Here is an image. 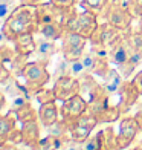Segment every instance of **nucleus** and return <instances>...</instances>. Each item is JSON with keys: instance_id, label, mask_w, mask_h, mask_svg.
Masks as SVG:
<instances>
[{"instance_id": "nucleus-1", "label": "nucleus", "mask_w": 142, "mask_h": 150, "mask_svg": "<svg viewBox=\"0 0 142 150\" xmlns=\"http://www.w3.org/2000/svg\"><path fill=\"white\" fill-rule=\"evenodd\" d=\"M38 28L37 16H35V6L31 5H20L12 11V14L6 18V22L2 25V31L8 37L9 42L14 40L26 32L35 34Z\"/></svg>"}, {"instance_id": "nucleus-2", "label": "nucleus", "mask_w": 142, "mask_h": 150, "mask_svg": "<svg viewBox=\"0 0 142 150\" xmlns=\"http://www.w3.org/2000/svg\"><path fill=\"white\" fill-rule=\"evenodd\" d=\"M22 77L25 78V86L29 92L35 93L37 91L43 89V87L49 83L51 74L46 67V63L41 60L38 61H29L25 66L22 72Z\"/></svg>"}, {"instance_id": "nucleus-3", "label": "nucleus", "mask_w": 142, "mask_h": 150, "mask_svg": "<svg viewBox=\"0 0 142 150\" xmlns=\"http://www.w3.org/2000/svg\"><path fill=\"white\" fill-rule=\"evenodd\" d=\"M103 12H104L105 22L109 25H112L113 28H116L119 31H127L131 28V22L134 17L130 14L127 5L122 3L121 0H113V2H110Z\"/></svg>"}, {"instance_id": "nucleus-4", "label": "nucleus", "mask_w": 142, "mask_h": 150, "mask_svg": "<svg viewBox=\"0 0 142 150\" xmlns=\"http://www.w3.org/2000/svg\"><path fill=\"white\" fill-rule=\"evenodd\" d=\"M98 26H99L98 14L84 9L83 12H77V14L72 17V20L66 26V31L78 32L79 35H83L87 40H90L92 35L95 34V31L98 29Z\"/></svg>"}, {"instance_id": "nucleus-5", "label": "nucleus", "mask_w": 142, "mask_h": 150, "mask_svg": "<svg viewBox=\"0 0 142 150\" xmlns=\"http://www.w3.org/2000/svg\"><path fill=\"white\" fill-rule=\"evenodd\" d=\"M61 40H63V46H61L63 57L69 61L81 58V55L86 52V45L89 42L86 37L79 35L78 32H73V31H66Z\"/></svg>"}, {"instance_id": "nucleus-6", "label": "nucleus", "mask_w": 142, "mask_h": 150, "mask_svg": "<svg viewBox=\"0 0 142 150\" xmlns=\"http://www.w3.org/2000/svg\"><path fill=\"white\" fill-rule=\"evenodd\" d=\"M87 110H89V101H86L83 95L78 93L75 97L63 101L61 107H60V117L66 124H72Z\"/></svg>"}, {"instance_id": "nucleus-7", "label": "nucleus", "mask_w": 142, "mask_h": 150, "mask_svg": "<svg viewBox=\"0 0 142 150\" xmlns=\"http://www.w3.org/2000/svg\"><path fill=\"white\" fill-rule=\"evenodd\" d=\"M52 89L55 92L57 100L63 103V101L75 97L81 92V83L79 78H75L72 75H63V77H58L55 80V84Z\"/></svg>"}, {"instance_id": "nucleus-8", "label": "nucleus", "mask_w": 142, "mask_h": 150, "mask_svg": "<svg viewBox=\"0 0 142 150\" xmlns=\"http://www.w3.org/2000/svg\"><path fill=\"white\" fill-rule=\"evenodd\" d=\"M139 132H141V126L136 117H125L121 120L119 130H118V142L121 150L130 147V144L134 141Z\"/></svg>"}, {"instance_id": "nucleus-9", "label": "nucleus", "mask_w": 142, "mask_h": 150, "mask_svg": "<svg viewBox=\"0 0 142 150\" xmlns=\"http://www.w3.org/2000/svg\"><path fill=\"white\" fill-rule=\"evenodd\" d=\"M67 8L53 5L52 2L49 3H40L35 6V16H37V23H51V22H58L64 26V17H66Z\"/></svg>"}, {"instance_id": "nucleus-10", "label": "nucleus", "mask_w": 142, "mask_h": 150, "mask_svg": "<svg viewBox=\"0 0 142 150\" xmlns=\"http://www.w3.org/2000/svg\"><path fill=\"white\" fill-rule=\"evenodd\" d=\"M141 97V93L138 91V87L133 84L131 80H125L121 89L118 91V106L121 109V113L128 112L130 109L138 103V100Z\"/></svg>"}, {"instance_id": "nucleus-11", "label": "nucleus", "mask_w": 142, "mask_h": 150, "mask_svg": "<svg viewBox=\"0 0 142 150\" xmlns=\"http://www.w3.org/2000/svg\"><path fill=\"white\" fill-rule=\"evenodd\" d=\"M121 32H124V31H119L116 28H113L112 25L109 23H104V25H99L98 26V29L95 31V34L92 35L90 38V43L93 46H112L116 40L122 35Z\"/></svg>"}, {"instance_id": "nucleus-12", "label": "nucleus", "mask_w": 142, "mask_h": 150, "mask_svg": "<svg viewBox=\"0 0 142 150\" xmlns=\"http://www.w3.org/2000/svg\"><path fill=\"white\" fill-rule=\"evenodd\" d=\"M109 49H110L109 61L115 67L122 64L124 61H127L128 58H130V54H131V47H130V45H128L125 35H121L112 46H109Z\"/></svg>"}, {"instance_id": "nucleus-13", "label": "nucleus", "mask_w": 142, "mask_h": 150, "mask_svg": "<svg viewBox=\"0 0 142 150\" xmlns=\"http://www.w3.org/2000/svg\"><path fill=\"white\" fill-rule=\"evenodd\" d=\"M22 135H23V144L29 146L32 149L38 147V142L41 141V133H40V121L32 120L22 122Z\"/></svg>"}, {"instance_id": "nucleus-14", "label": "nucleus", "mask_w": 142, "mask_h": 150, "mask_svg": "<svg viewBox=\"0 0 142 150\" xmlns=\"http://www.w3.org/2000/svg\"><path fill=\"white\" fill-rule=\"evenodd\" d=\"M12 43H14V49H15V52L20 54V55L29 57L31 54H35L37 40L34 38V34H32V32L22 34V35H18Z\"/></svg>"}, {"instance_id": "nucleus-15", "label": "nucleus", "mask_w": 142, "mask_h": 150, "mask_svg": "<svg viewBox=\"0 0 142 150\" xmlns=\"http://www.w3.org/2000/svg\"><path fill=\"white\" fill-rule=\"evenodd\" d=\"M60 117V107L53 103H46V104H40L38 109V121L40 124L44 126V127H49L52 126L53 122L58 121Z\"/></svg>"}, {"instance_id": "nucleus-16", "label": "nucleus", "mask_w": 142, "mask_h": 150, "mask_svg": "<svg viewBox=\"0 0 142 150\" xmlns=\"http://www.w3.org/2000/svg\"><path fill=\"white\" fill-rule=\"evenodd\" d=\"M37 34H40L41 37L47 38V40H57L63 38V35L66 34V28L58 23V22H51V23H43V25H38L37 28Z\"/></svg>"}, {"instance_id": "nucleus-17", "label": "nucleus", "mask_w": 142, "mask_h": 150, "mask_svg": "<svg viewBox=\"0 0 142 150\" xmlns=\"http://www.w3.org/2000/svg\"><path fill=\"white\" fill-rule=\"evenodd\" d=\"M35 54L40 60H43L44 63H47L52 55L57 54V45L53 40H47L44 37H41L40 40H37V47H35Z\"/></svg>"}, {"instance_id": "nucleus-18", "label": "nucleus", "mask_w": 142, "mask_h": 150, "mask_svg": "<svg viewBox=\"0 0 142 150\" xmlns=\"http://www.w3.org/2000/svg\"><path fill=\"white\" fill-rule=\"evenodd\" d=\"M12 115L14 113L11 110L8 115H0V144L8 142L11 138V133L15 129V120L17 118H14Z\"/></svg>"}, {"instance_id": "nucleus-19", "label": "nucleus", "mask_w": 142, "mask_h": 150, "mask_svg": "<svg viewBox=\"0 0 142 150\" xmlns=\"http://www.w3.org/2000/svg\"><path fill=\"white\" fill-rule=\"evenodd\" d=\"M104 81V86H105V89H107V92L109 93H118V91L121 89V86H122V83H124V78H122V75L119 74V71L116 69V67H110V71H109V74L105 75V78L103 80Z\"/></svg>"}, {"instance_id": "nucleus-20", "label": "nucleus", "mask_w": 142, "mask_h": 150, "mask_svg": "<svg viewBox=\"0 0 142 150\" xmlns=\"http://www.w3.org/2000/svg\"><path fill=\"white\" fill-rule=\"evenodd\" d=\"M47 129V135L53 136V138H58V139H69L70 136L69 135V127H67V124L63 121V120H58L57 122H53L52 126L46 127Z\"/></svg>"}, {"instance_id": "nucleus-21", "label": "nucleus", "mask_w": 142, "mask_h": 150, "mask_svg": "<svg viewBox=\"0 0 142 150\" xmlns=\"http://www.w3.org/2000/svg\"><path fill=\"white\" fill-rule=\"evenodd\" d=\"M67 127H69V136H70L72 139L78 141V142H84L92 135V130H89V129H86L83 126L77 124V122L67 124Z\"/></svg>"}, {"instance_id": "nucleus-22", "label": "nucleus", "mask_w": 142, "mask_h": 150, "mask_svg": "<svg viewBox=\"0 0 142 150\" xmlns=\"http://www.w3.org/2000/svg\"><path fill=\"white\" fill-rule=\"evenodd\" d=\"M84 150H104V130L98 132L96 135H90L83 142Z\"/></svg>"}, {"instance_id": "nucleus-23", "label": "nucleus", "mask_w": 142, "mask_h": 150, "mask_svg": "<svg viewBox=\"0 0 142 150\" xmlns=\"http://www.w3.org/2000/svg\"><path fill=\"white\" fill-rule=\"evenodd\" d=\"M12 112V110H11ZM14 115L17 121L20 122H26V121H32V120H38V112L34 110V107L31 104H26L23 107L17 109V110H14Z\"/></svg>"}, {"instance_id": "nucleus-24", "label": "nucleus", "mask_w": 142, "mask_h": 150, "mask_svg": "<svg viewBox=\"0 0 142 150\" xmlns=\"http://www.w3.org/2000/svg\"><path fill=\"white\" fill-rule=\"evenodd\" d=\"M104 150H121L118 142V133H115L112 126L104 129Z\"/></svg>"}, {"instance_id": "nucleus-25", "label": "nucleus", "mask_w": 142, "mask_h": 150, "mask_svg": "<svg viewBox=\"0 0 142 150\" xmlns=\"http://www.w3.org/2000/svg\"><path fill=\"white\" fill-rule=\"evenodd\" d=\"M79 83H81V95H92V92L96 89L98 87V84L99 83H96V81H95V78H93V75L92 74H84L83 77L79 78Z\"/></svg>"}, {"instance_id": "nucleus-26", "label": "nucleus", "mask_w": 142, "mask_h": 150, "mask_svg": "<svg viewBox=\"0 0 142 150\" xmlns=\"http://www.w3.org/2000/svg\"><path fill=\"white\" fill-rule=\"evenodd\" d=\"M110 3V0H81V5H83V8L87 9V11H92L95 14H99V12H103L107 5Z\"/></svg>"}, {"instance_id": "nucleus-27", "label": "nucleus", "mask_w": 142, "mask_h": 150, "mask_svg": "<svg viewBox=\"0 0 142 150\" xmlns=\"http://www.w3.org/2000/svg\"><path fill=\"white\" fill-rule=\"evenodd\" d=\"M77 124H79V126H83V127H86V129H89V130H95V129L98 127V124H99V121H98V118L95 117V115L92 113V112H84L81 117L75 121Z\"/></svg>"}, {"instance_id": "nucleus-28", "label": "nucleus", "mask_w": 142, "mask_h": 150, "mask_svg": "<svg viewBox=\"0 0 142 150\" xmlns=\"http://www.w3.org/2000/svg\"><path fill=\"white\" fill-rule=\"evenodd\" d=\"M15 8V0H0V25L6 22V18L12 14Z\"/></svg>"}, {"instance_id": "nucleus-29", "label": "nucleus", "mask_w": 142, "mask_h": 150, "mask_svg": "<svg viewBox=\"0 0 142 150\" xmlns=\"http://www.w3.org/2000/svg\"><path fill=\"white\" fill-rule=\"evenodd\" d=\"M136 67L138 66L134 63H131L130 60H127V61H124L122 64L116 66V69L119 71L121 75H122L124 80H133V77L136 75Z\"/></svg>"}, {"instance_id": "nucleus-30", "label": "nucleus", "mask_w": 142, "mask_h": 150, "mask_svg": "<svg viewBox=\"0 0 142 150\" xmlns=\"http://www.w3.org/2000/svg\"><path fill=\"white\" fill-rule=\"evenodd\" d=\"M35 100L40 104H46V103H53V101H57V97H55L53 89H44L43 87V89L35 92Z\"/></svg>"}, {"instance_id": "nucleus-31", "label": "nucleus", "mask_w": 142, "mask_h": 150, "mask_svg": "<svg viewBox=\"0 0 142 150\" xmlns=\"http://www.w3.org/2000/svg\"><path fill=\"white\" fill-rule=\"evenodd\" d=\"M69 71H70V75H72V77H75V78H81L84 74H87L81 58L69 61Z\"/></svg>"}, {"instance_id": "nucleus-32", "label": "nucleus", "mask_w": 142, "mask_h": 150, "mask_svg": "<svg viewBox=\"0 0 142 150\" xmlns=\"http://www.w3.org/2000/svg\"><path fill=\"white\" fill-rule=\"evenodd\" d=\"M15 55H17V52H15L14 47H9V46H6V45H3L2 47H0V63L11 64Z\"/></svg>"}, {"instance_id": "nucleus-33", "label": "nucleus", "mask_w": 142, "mask_h": 150, "mask_svg": "<svg viewBox=\"0 0 142 150\" xmlns=\"http://www.w3.org/2000/svg\"><path fill=\"white\" fill-rule=\"evenodd\" d=\"M28 63H29V61H28V57L17 54V55L14 57V60H12V63H11L9 66H11V71L17 72V75H22V72H23V69H25V66L28 64Z\"/></svg>"}, {"instance_id": "nucleus-34", "label": "nucleus", "mask_w": 142, "mask_h": 150, "mask_svg": "<svg viewBox=\"0 0 142 150\" xmlns=\"http://www.w3.org/2000/svg\"><path fill=\"white\" fill-rule=\"evenodd\" d=\"M125 5L134 18H139L142 16V0H128Z\"/></svg>"}, {"instance_id": "nucleus-35", "label": "nucleus", "mask_w": 142, "mask_h": 150, "mask_svg": "<svg viewBox=\"0 0 142 150\" xmlns=\"http://www.w3.org/2000/svg\"><path fill=\"white\" fill-rule=\"evenodd\" d=\"M26 104H29V103H28V100H26L25 95H17V97L12 100V103H11V110L14 112V110H17V109L23 107Z\"/></svg>"}, {"instance_id": "nucleus-36", "label": "nucleus", "mask_w": 142, "mask_h": 150, "mask_svg": "<svg viewBox=\"0 0 142 150\" xmlns=\"http://www.w3.org/2000/svg\"><path fill=\"white\" fill-rule=\"evenodd\" d=\"M61 150H84V147H83V142H78L75 139L69 138L64 142V146H63Z\"/></svg>"}, {"instance_id": "nucleus-37", "label": "nucleus", "mask_w": 142, "mask_h": 150, "mask_svg": "<svg viewBox=\"0 0 142 150\" xmlns=\"http://www.w3.org/2000/svg\"><path fill=\"white\" fill-rule=\"evenodd\" d=\"M9 78H11V69L6 64L0 63V84L6 83Z\"/></svg>"}, {"instance_id": "nucleus-38", "label": "nucleus", "mask_w": 142, "mask_h": 150, "mask_svg": "<svg viewBox=\"0 0 142 150\" xmlns=\"http://www.w3.org/2000/svg\"><path fill=\"white\" fill-rule=\"evenodd\" d=\"M49 2L57 6H61V8H72V6H75L77 0H49Z\"/></svg>"}, {"instance_id": "nucleus-39", "label": "nucleus", "mask_w": 142, "mask_h": 150, "mask_svg": "<svg viewBox=\"0 0 142 150\" xmlns=\"http://www.w3.org/2000/svg\"><path fill=\"white\" fill-rule=\"evenodd\" d=\"M133 84L138 87V91H139V93L142 95V71H139V72H136V75L133 77Z\"/></svg>"}, {"instance_id": "nucleus-40", "label": "nucleus", "mask_w": 142, "mask_h": 150, "mask_svg": "<svg viewBox=\"0 0 142 150\" xmlns=\"http://www.w3.org/2000/svg\"><path fill=\"white\" fill-rule=\"evenodd\" d=\"M40 3H43V0H20V5H31V6H37Z\"/></svg>"}, {"instance_id": "nucleus-41", "label": "nucleus", "mask_w": 142, "mask_h": 150, "mask_svg": "<svg viewBox=\"0 0 142 150\" xmlns=\"http://www.w3.org/2000/svg\"><path fill=\"white\" fill-rule=\"evenodd\" d=\"M0 150H18L15 144H9V142H3L0 144Z\"/></svg>"}, {"instance_id": "nucleus-42", "label": "nucleus", "mask_w": 142, "mask_h": 150, "mask_svg": "<svg viewBox=\"0 0 142 150\" xmlns=\"http://www.w3.org/2000/svg\"><path fill=\"white\" fill-rule=\"evenodd\" d=\"M6 42H9V40H8V37L5 35V32L0 29V47H2L3 45H6Z\"/></svg>"}, {"instance_id": "nucleus-43", "label": "nucleus", "mask_w": 142, "mask_h": 150, "mask_svg": "<svg viewBox=\"0 0 142 150\" xmlns=\"http://www.w3.org/2000/svg\"><path fill=\"white\" fill-rule=\"evenodd\" d=\"M138 20H139V22H138V29H139V31L142 32V16H141V17H139Z\"/></svg>"}, {"instance_id": "nucleus-44", "label": "nucleus", "mask_w": 142, "mask_h": 150, "mask_svg": "<svg viewBox=\"0 0 142 150\" xmlns=\"http://www.w3.org/2000/svg\"><path fill=\"white\" fill-rule=\"evenodd\" d=\"M136 115H138V117H142V103L139 104V109H138V113Z\"/></svg>"}, {"instance_id": "nucleus-45", "label": "nucleus", "mask_w": 142, "mask_h": 150, "mask_svg": "<svg viewBox=\"0 0 142 150\" xmlns=\"http://www.w3.org/2000/svg\"><path fill=\"white\" fill-rule=\"evenodd\" d=\"M134 117L138 118V121H139V126H141V132H142V117H138V115H134Z\"/></svg>"}, {"instance_id": "nucleus-46", "label": "nucleus", "mask_w": 142, "mask_h": 150, "mask_svg": "<svg viewBox=\"0 0 142 150\" xmlns=\"http://www.w3.org/2000/svg\"><path fill=\"white\" fill-rule=\"evenodd\" d=\"M128 150H141L139 147H134V149H128Z\"/></svg>"}, {"instance_id": "nucleus-47", "label": "nucleus", "mask_w": 142, "mask_h": 150, "mask_svg": "<svg viewBox=\"0 0 142 150\" xmlns=\"http://www.w3.org/2000/svg\"><path fill=\"white\" fill-rule=\"evenodd\" d=\"M29 150H37V149H32V147H31V149H29Z\"/></svg>"}]
</instances>
